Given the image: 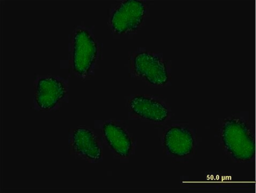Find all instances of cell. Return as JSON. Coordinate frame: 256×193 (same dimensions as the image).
Wrapping results in <instances>:
<instances>
[{
	"label": "cell",
	"instance_id": "obj_6",
	"mask_svg": "<svg viewBox=\"0 0 256 193\" xmlns=\"http://www.w3.org/2000/svg\"><path fill=\"white\" fill-rule=\"evenodd\" d=\"M129 108L136 116L154 123L166 120L169 110L164 102L146 95H136L129 102Z\"/></svg>",
	"mask_w": 256,
	"mask_h": 193
},
{
	"label": "cell",
	"instance_id": "obj_5",
	"mask_svg": "<svg viewBox=\"0 0 256 193\" xmlns=\"http://www.w3.org/2000/svg\"><path fill=\"white\" fill-rule=\"evenodd\" d=\"M66 93V86L58 78L42 77L36 82L34 100L41 110H50L54 108L64 98Z\"/></svg>",
	"mask_w": 256,
	"mask_h": 193
},
{
	"label": "cell",
	"instance_id": "obj_1",
	"mask_svg": "<svg viewBox=\"0 0 256 193\" xmlns=\"http://www.w3.org/2000/svg\"><path fill=\"white\" fill-rule=\"evenodd\" d=\"M222 143L231 158L240 162L252 161L254 156V138L248 122L238 117L225 120L221 130Z\"/></svg>",
	"mask_w": 256,
	"mask_h": 193
},
{
	"label": "cell",
	"instance_id": "obj_3",
	"mask_svg": "<svg viewBox=\"0 0 256 193\" xmlns=\"http://www.w3.org/2000/svg\"><path fill=\"white\" fill-rule=\"evenodd\" d=\"M148 6L140 0H124L112 6L109 24L116 34H130L138 30L144 24Z\"/></svg>",
	"mask_w": 256,
	"mask_h": 193
},
{
	"label": "cell",
	"instance_id": "obj_9",
	"mask_svg": "<svg viewBox=\"0 0 256 193\" xmlns=\"http://www.w3.org/2000/svg\"><path fill=\"white\" fill-rule=\"evenodd\" d=\"M104 137L108 146L118 156L126 158L132 150V142L129 134L122 126L114 122L102 126Z\"/></svg>",
	"mask_w": 256,
	"mask_h": 193
},
{
	"label": "cell",
	"instance_id": "obj_8",
	"mask_svg": "<svg viewBox=\"0 0 256 193\" xmlns=\"http://www.w3.org/2000/svg\"><path fill=\"white\" fill-rule=\"evenodd\" d=\"M70 144L74 152L82 159L92 162L100 160L102 148L94 132L86 128H78L72 134Z\"/></svg>",
	"mask_w": 256,
	"mask_h": 193
},
{
	"label": "cell",
	"instance_id": "obj_2",
	"mask_svg": "<svg viewBox=\"0 0 256 193\" xmlns=\"http://www.w3.org/2000/svg\"><path fill=\"white\" fill-rule=\"evenodd\" d=\"M98 44L93 34L85 27L74 32L70 46V64L73 72L86 76L93 70L99 55Z\"/></svg>",
	"mask_w": 256,
	"mask_h": 193
},
{
	"label": "cell",
	"instance_id": "obj_4",
	"mask_svg": "<svg viewBox=\"0 0 256 193\" xmlns=\"http://www.w3.org/2000/svg\"><path fill=\"white\" fill-rule=\"evenodd\" d=\"M130 63L135 75L150 84L162 86L168 84V64L160 55L152 52L138 51L130 58Z\"/></svg>",
	"mask_w": 256,
	"mask_h": 193
},
{
	"label": "cell",
	"instance_id": "obj_7",
	"mask_svg": "<svg viewBox=\"0 0 256 193\" xmlns=\"http://www.w3.org/2000/svg\"><path fill=\"white\" fill-rule=\"evenodd\" d=\"M164 144L172 156L182 158L190 155L195 146L192 132L184 126H172L166 132Z\"/></svg>",
	"mask_w": 256,
	"mask_h": 193
}]
</instances>
